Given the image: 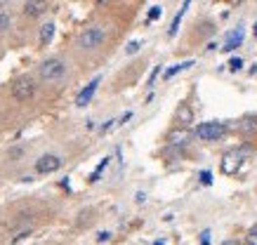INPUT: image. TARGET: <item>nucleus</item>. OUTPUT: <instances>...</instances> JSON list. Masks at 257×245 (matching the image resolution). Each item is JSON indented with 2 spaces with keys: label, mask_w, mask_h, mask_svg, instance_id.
Masks as SVG:
<instances>
[{
  "label": "nucleus",
  "mask_w": 257,
  "mask_h": 245,
  "mask_svg": "<svg viewBox=\"0 0 257 245\" xmlns=\"http://www.w3.org/2000/svg\"><path fill=\"white\" fill-rule=\"evenodd\" d=\"M193 135L198 137V139H203V142H215V139H222V137L227 135V125L224 122H217V121L201 122L193 130Z\"/></svg>",
  "instance_id": "obj_1"
},
{
  "label": "nucleus",
  "mask_w": 257,
  "mask_h": 245,
  "mask_svg": "<svg viewBox=\"0 0 257 245\" xmlns=\"http://www.w3.org/2000/svg\"><path fill=\"white\" fill-rule=\"evenodd\" d=\"M64 73H66V64H64L62 59H57V57L45 59V61L41 64V78L43 81H47V82L59 81Z\"/></svg>",
  "instance_id": "obj_2"
},
{
  "label": "nucleus",
  "mask_w": 257,
  "mask_h": 245,
  "mask_svg": "<svg viewBox=\"0 0 257 245\" xmlns=\"http://www.w3.org/2000/svg\"><path fill=\"white\" fill-rule=\"evenodd\" d=\"M104 38H107V33H104L102 26L85 28L81 33V38H78V47H81V50H97V47L104 42Z\"/></svg>",
  "instance_id": "obj_3"
},
{
  "label": "nucleus",
  "mask_w": 257,
  "mask_h": 245,
  "mask_svg": "<svg viewBox=\"0 0 257 245\" xmlns=\"http://www.w3.org/2000/svg\"><path fill=\"white\" fill-rule=\"evenodd\" d=\"M243 158H245V151L241 149H234V151H227L224 156H222V163H219V167H222V172L224 175H236L238 170H241V165H243Z\"/></svg>",
  "instance_id": "obj_4"
},
{
  "label": "nucleus",
  "mask_w": 257,
  "mask_h": 245,
  "mask_svg": "<svg viewBox=\"0 0 257 245\" xmlns=\"http://www.w3.org/2000/svg\"><path fill=\"white\" fill-rule=\"evenodd\" d=\"M33 95H36V85L31 78H21L12 85V97L17 102H28Z\"/></svg>",
  "instance_id": "obj_5"
},
{
  "label": "nucleus",
  "mask_w": 257,
  "mask_h": 245,
  "mask_svg": "<svg viewBox=\"0 0 257 245\" xmlns=\"http://www.w3.org/2000/svg\"><path fill=\"white\" fill-rule=\"evenodd\" d=\"M59 167H62V158L54 156V153H47V156H41V161L36 163V172L50 175V172H57Z\"/></svg>",
  "instance_id": "obj_6"
},
{
  "label": "nucleus",
  "mask_w": 257,
  "mask_h": 245,
  "mask_svg": "<svg viewBox=\"0 0 257 245\" xmlns=\"http://www.w3.org/2000/svg\"><path fill=\"white\" fill-rule=\"evenodd\" d=\"M99 81L102 78H95V81H90L85 87H83L81 92H78V97H76V106H87L90 102H92V97H95V92H97V87H99Z\"/></svg>",
  "instance_id": "obj_7"
},
{
  "label": "nucleus",
  "mask_w": 257,
  "mask_h": 245,
  "mask_svg": "<svg viewBox=\"0 0 257 245\" xmlns=\"http://www.w3.org/2000/svg\"><path fill=\"white\" fill-rule=\"evenodd\" d=\"M45 10H47V0H26V5H24V14L31 19L45 14Z\"/></svg>",
  "instance_id": "obj_8"
},
{
  "label": "nucleus",
  "mask_w": 257,
  "mask_h": 245,
  "mask_svg": "<svg viewBox=\"0 0 257 245\" xmlns=\"http://www.w3.org/2000/svg\"><path fill=\"white\" fill-rule=\"evenodd\" d=\"M189 5H191V0H184V2H182V7H179V12L175 14V19H172V24H170V31H168V36H170V38H172L177 31H179V24H182L184 14H187V10H189Z\"/></svg>",
  "instance_id": "obj_9"
},
{
  "label": "nucleus",
  "mask_w": 257,
  "mask_h": 245,
  "mask_svg": "<svg viewBox=\"0 0 257 245\" xmlns=\"http://www.w3.org/2000/svg\"><path fill=\"white\" fill-rule=\"evenodd\" d=\"M241 42H243V31L238 28V31H231L229 36H227V42H224V52H231V50H236V47H241Z\"/></svg>",
  "instance_id": "obj_10"
},
{
  "label": "nucleus",
  "mask_w": 257,
  "mask_h": 245,
  "mask_svg": "<svg viewBox=\"0 0 257 245\" xmlns=\"http://www.w3.org/2000/svg\"><path fill=\"white\" fill-rule=\"evenodd\" d=\"M193 66V59H189V61H182V64H175L172 68H168L165 73H163V78L165 81H170L172 76H177V73H182V71H187V68H191Z\"/></svg>",
  "instance_id": "obj_11"
},
{
  "label": "nucleus",
  "mask_w": 257,
  "mask_h": 245,
  "mask_svg": "<svg viewBox=\"0 0 257 245\" xmlns=\"http://www.w3.org/2000/svg\"><path fill=\"white\" fill-rule=\"evenodd\" d=\"M177 121H179V125H189V122H193V111H191V106L182 104L179 111H177Z\"/></svg>",
  "instance_id": "obj_12"
},
{
  "label": "nucleus",
  "mask_w": 257,
  "mask_h": 245,
  "mask_svg": "<svg viewBox=\"0 0 257 245\" xmlns=\"http://www.w3.org/2000/svg\"><path fill=\"white\" fill-rule=\"evenodd\" d=\"M54 36V24H45L41 28V45H50Z\"/></svg>",
  "instance_id": "obj_13"
},
{
  "label": "nucleus",
  "mask_w": 257,
  "mask_h": 245,
  "mask_svg": "<svg viewBox=\"0 0 257 245\" xmlns=\"http://www.w3.org/2000/svg\"><path fill=\"white\" fill-rule=\"evenodd\" d=\"M107 165H108V158H104V161L99 163V167H97L95 172H92V177H90V179H92V182H97V179H99V175L104 172V167H107Z\"/></svg>",
  "instance_id": "obj_14"
},
{
  "label": "nucleus",
  "mask_w": 257,
  "mask_h": 245,
  "mask_svg": "<svg viewBox=\"0 0 257 245\" xmlns=\"http://www.w3.org/2000/svg\"><path fill=\"white\" fill-rule=\"evenodd\" d=\"M161 14H163V10L158 7V5H156V7H151V10H149V21H156Z\"/></svg>",
  "instance_id": "obj_15"
},
{
  "label": "nucleus",
  "mask_w": 257,
  "mask_h": 245,
  "mask_svg": "<svg viewBox=\"0 0 257 245\" xmlns=\"http://www.w3.org/2000/svg\"><path fill=\"white\" fill-rule=\"evenodd\" d=\"M241 66H243V59H238V57H234L229 61V68L231 71H241Z\"/></svg>",
  "instance_id": "obj_16"
},
{
  "label": "nucleus",
  "mask_w": 257,
  "mask_h": 245,
  "mask_svg": "<svg viewBox=\"0 0 257 245\" xmlns=\"http://www.w3.org/2000/svg\"><path fill=\"white\" fill-rule=\"evenodd\" d=\"M201 182H203L205 186H210V184H213V175H210L208 170H203V172H201Z\"/></svg>",
  "instance_id": "obj_17"
},
{
  "label": "nucleus",
  "mask_w": 257,
  "mask_h": 245,
  "mask_svg": "<svg viewBox=\"0 0 257 245\" xmlns=\"http://www.w3.org/2000/svg\"><path fill=\"white\" fill-rule=\"evenodd\" d=\"M245 243H248V245H257V231H255V229H250L248 238H245Z\"/></svg>",
  "instance_id": "obj_18"
},
{
  "label": "nucleus",
  "mask_w": 257,
  "mask_h": 245,
  "mask_svg": "<svg viewBox=\"0 0 257 245\" xmlns=\"http://www.w3.org/2000/svg\"><path fill=\"white\" fill-rule=\"evenodd\" d=\"M7 26H10V17L7 14H0V31H5Z\"/></svg>",
  "instance_id": "obj_19"
},
{
  "label": "nucleus",
  "mask_w": 257,
  "mask_h": 245,
  "mask_svg": "<svg viewBox=\"0 0 257 245\" xmlns=\"http://www.w3.org/2000/svg\"><path fill=\"white\" fill-rule=\"evenodd\" d=\"M137 50H139V41H132L130 45H128V55H135Z\"/></svg>",
  "instance_id": "obj_20"
},
{
  "label": "nucleus",
  "mask_w": 257,
  "mask_h": 245,
  "mask_svg": "<svg viewBox=\"0 0 257 245\" xmlns=\"http://www.w3.org/2000/svg\"><path fill=\"white\" fill-rule=\"evenodd\" d=\"M158 73H161V66H156L153 71H151V76H149V85H153V82H156V78H158Z\"/></svg>",
  "instance_id": "obj_21"
},
{
  "label": "nucleus",
  "mask_w": 257,
  "mask_h": 245,
  "mask_svg": "<svg viewBox=\"0 0 257 245\" xmlns=\"http://www.w3.org/2000/svg\"><path fill=\"white\" fill-rule=\"evenodd\" d=\"M201 245H210V231L201 233Z\"/></svg>",
  "instance_id": "obj_22"
},
{
  "label": "nucleus",
  "mask_w": 257,
  "mask_h": 245,
  "mask_svg": "<svg viewBox=\"0 0 257 245\" xmlns=\"http://www.w3.org/2000/svg\"><path fill=\"white\" fill-rule=\"evenodd\" d=\"M108 236H111V233H107V231H104V233H99V241L104 243V241H108Z\"/></svg>",
  "instance_id": "obj_23"
},
{
  "label": "nucleus",
  "mask_w": 257,
  "mask_h": 245,
  "mask_svg": "<svg viewBox=\"0 0 257 245\" xmlns=\"http://www.w3.org/2000/svg\"><path fill=\"white\" fill-rule=\"evenodd\" d=\"M222 245H238V243H236V241H224Z\"/></svg>",
  "instance_id": "obj_24"
},
{
  "label": "nucleus",
  "mask_w": 257,
  "mask_h": 245,
  "mask_svg": "<svg viewBox=\"0 0 257 245\" xmlns=\"http://www.w3.org/2000/svg\"><path fill=\"white\" fill-rule=\"evenodd\" d=\"M153 245H165V243H163V241H156V243H153Z\"/></svg>",
  "instance_id": "obj_25"
},
{
  "label": "nucleus",
  "mask_w": 257,
  "mask_h": 245,
  "mask_svg": "<svg viewBox=\"0 0 257 245\" xmlns=\"http://www.w3.org/2000/svg\"><path fill=\"white\" fill-rule=\"evenodd\" d=\"M5 2H10V0H0V5H5Z\"/></svg>",
  "instance_id": "obj_26"
},
{
  "label": "nucleus",
  "mask_w": 257,
  "mask_h": 245,
  "mask_svg": "<svg viewBox=\"0 0 257 245\" xmlns=\"http://www.w3.org/2000/svg\"><path fill=\"white\" fill-rule=\"evenodd\" d=\"M255 38H257V24H255Z\"/></svg>",
  "instance_id": "obj_27"
},
{
  "label": "nucleus",
  "mask_w": 257,
  "mask_h": 245,
  "mask_svg": "<svg viewBox=\"0 0 257 245\" xmlns=\"http://www.w3.org/2000/svg\"><path fill=\"white\" fill-rule=\"evenodd\" d=\"M253 229H255V231H257V224H255V226H253Z\"/></svg>",
  "instance_id": "obj_28"
}]
</instances>
